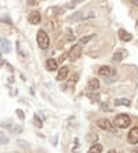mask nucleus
I'll return each instance as SVG.
<instances>
[{"label":"nucleus","mask_w":138,"mask_h":153,"mask_svg":"<svg viewBox=\"0 0 138 153\" xmlns=\"http://www.w3.org/2000/svg\"><path fill=\"white\" fill-rule=\"evenodd\" d=\"M65 59V55H62V57H60V59H58V62H62V61Z\"/></svg>","instance_id":"nucleus-35"},{"label":"nucleus","mask_w":138,"mask_h":153,"mask_svg":"<svg viewBox=\"0 0 138 153\" xmlns=\"http://www.w3.org/2000/svg\"><path fill=\"white\" fill-rule=\"evenodd\" d=\"M102 152V145L101 143H94L89 149V153H101Z\"/></svg>","instance_id":"nucleus-18"},{"label":"nucleus","mask_w":138,"mask_h":153,"mask_svg":"<svg viewBox=\"0 0 138 153\" xmlns=\"http://www.w3.org/2000/svg\"><path fill=\"white\" fill-rule=\"evenodd\" d=\"M128 142L131 145L138 143V127H134L130 130V132H128Z\"/></svg>","instance_id":"nucleus-6"},{"label":"nucleus","mask_w":138,"mask_h":153,"mask_svg":"<svg viewBox=\"0 0 138 153\" xmlns=\"http://www.w3.org/2000/svg\"><path fill=\"white\" fill-rule=\"evenodd\" d=\"M113 124L116 126V127H119V128H127L128 126L131 124V119H130L128 114L120 113V114H117L116 119L113 120Z\"/></svg>","instance_id":"nucleus-1"},{"label":"nucleus","mask_w":138,"mask_h":153,"mask_svg":"<svg viewBox=\"0 0 138 153\" xmlns=\"http://www.w3.org/2000/svg\"><path fill=\"white\" fill-rule=\"evenodd\" d=\"M94 39V35H90V36H84V37H81L80 39V46L81 44H86V43H89L90 40Z\"/></svg>","instance_id":"nucleus-20"},{"label":"nucleus","mask_w":138,"mask_h":153,"mask_svg":"<svg viewBox=\"0 0 138 153\" xmlns=\"http://www.w3.org/2000/svg\"><path fill=\"white\" fill-rule=\"evenodd\" d=\"M98 75H101L102 77H109L110 75H116L115 73V71L112 68H109V66H101V68L98 69Z\"/></svg>","instance_id":"nucleus-7"},{"label":"nucleus","mask_w":138,"mask_h":153,"mask_svg":"<svg viewBox=\"0 0 138 153\" xmlns=\"http://www.w3.org/2000/svg\"><path fill=\"white\" fill-rule=\"evenodd\" d=\"M131 153H138V149H134V150H131Z\"/></svg>","instance_id":"nucleus-36"},{"label":"nucleus","mask_w":138,"mask_h":153,"mask_svg":"<svg viewBox=\"0 0 138 153\" xmlns=\"http://www.w3.org/2000/svg\"><path fill=\"white\" fill-rule=\"evenodd\" d=\"M28 21L32 25H39L40 22H42V15H40L39 11H32L28 17Z\"/></svg>","instance_id":"nucleus-5"},{"label":"nucleus","mask_w":138,"mask_h":153,"mask_svg":"<svg viewBox=\"0 0 138 153\" xmlns=\"http://www.w3.org/2000/svg\"><path fill=\"white\" fill-rule=\"evenodd\" d=\"M33 119H35V123H36V126H37V127L39 128H42L43 127V121L40 120V117H39V114L36 113L35 116H33Z\"/></svg>","instance_id":"nucleus-22"},{"label":"nucleus","mask_w":138,"mask_h":153,"mask_svg":"<svg viewBox=\"0 0 138 153\" xmlns=\"http://www.w3.org/2000/svg\"><path fill=\"white\" fill-rule=\"evenodd\" d=\"M0 44H1V50H3V53H10L11 51V44H10L8 40L0 37Z\"/></svg>","instance_id":"nucleus-14"},{"label":"nucleus","mask_w":138,"mask_h":153,"mask_svg":"<svg viewBox=\"0 0 138 153\" xmlns=\"http://www.w3.org/2000/svg\"><path fill=\"white\" fill-rule=\"evenodd\" d=\"M81 53H83V50H81L80 44H75V46H72V48L69 50V53H68V58H69L71 62H75L76 59L80 58Z\"/></svg>","instance_id":"nucleus-3"},{"label":"nucleus","mask_w":138,"mask_h":153,"mask_svg":"<svg viewBox=\"0 0 138 153\" xmlns=\"http://www.w3.org/2000/svg\"><path fill=\"white\" fill-rule=\"evenodd\" d=\"M0 126L3 128H11V120L10 119H7V120H3L1 123H0Z\"/></svg>","instance_id":"nucleus-23"},{"label":"nucleus","mask_w":138,"mask_h":153,"mask_svg":"<svg viewBox=\"0 0 138 153\" xmlns=\"http://www.w3.org/2000/svg\"><path fill=\"white\" fill-rule=\"evenodd\" d=\"M39 1H28V6H37Z\"/></svg>","instance_id":"nucleus-32"},{"label":"nucleus","mask_w":138,"mask_h":153,"mask_svg":"<svg viewBox=\"0 0 138 153\" xmlns=\"http://www.w3.org/2000/svg\"><path fill=\"white\" fill-rule=\"evenodd\" d=\"M36 40H37V46L42 48V50H46L50 46V37L46 33V30H39L37 36H36Z\"/></svg>","instance_id":"nucleus-2"},{"label":"nucleus","mask_w":138,"mask_h":153,"mask_svg":"<svg viewBox=\"0 0 138 153\" xmlns=\"http://www.w3.org/2000/svg\"><path fill=\"white\" fill-rule=\"evenodd\" d=\"M66 40L68 42H73L75 40V35L72 33V29H66Z\"/></svg>","instance_id":"nucleus-21"},{"label":"nucleus","mask_w":138,"mask_h":153,"mask_svg":"<svg viewBox=\"0 0 138 153\" xmlns=\"http://www.w3.org/2000/svg\"><path fill=\"white\" fill-rule=\"evenodd\" d=\"M97 139H98V135H97L94 131H89L87 135H86V141L90 143H97Z\"/></svg>","instance_id":"nucleus-16"},{"label":"nucleus","mask_w":138,"mask_h":153,"mask_svg":"<svg viewBox=\"0 0 138 153\" xmlns=\"http://www.w3.org/2000/svg\"><path fill=\"white\" fill-rule=\"evenodd\" d=\"M131 4H133V6H137V7H138V1H137V0H133V1H131Z\"/></svg>","instance_id":"nucleus-34"},{"label":"nucleus","mask_w":138,"mask_h":153,"mask_svg":"<svg viewBox=\"0 0 138 153\" xmlns=\"http://www.w3.org/2000/svg\"><path fill=\"white\" fill-rule=\"evenodd\" d=\"M1 22H7V24H11V19L8 17H1V19H0Z\"/></svg>","instance_id":"nucleus-31"},{"label":"nucleus","mask_w":138,"mask_h":153,"mask_svg":"<svg viewBox=\"0 0 138 153\" xmlns=\"http://www.w3.org/2000/svg\"><path fill=\"white\" fill-rule=\"evenodd\" d=\"M78 3H79V1H68V3L65 4V7H66V8H73Z\"/></svg>","instance_id":"nucleus-28"},{"label":"nucleus","mask_w":138,"mask_h":153,"mask_svg":"<svg viewBox=\"0 0 138 153\" xmlns=\"http://www.w3.org/2000/svg\"><path fill=\"white\" fill-rule=\"evenodd\" d=\"M47 25L51 26V30H57V28H58V24L57 22H54V19H50Z\"/></svg>","instance_id":"nucleus-24"},{"label":"nucleus","mask_w":138,"mask_h":153,"mask_svg":"<svg viewBox=\"0 0 138 153\" xmlns=\"http://www.w3.org/2000/svg\"><path fill=\"white\" fill-rule=\"evenodd\" d=\"M90 100L98 102V101H99V95H98V94H91V95H90Z\"/></svg>","instance_id":"nucleus-29"},{"label":"nucleus","mask_w":138,"mask_h":153,"mask_svg":"<svg viewBox=\"0 0 138 153\" xmlns=\"http://www.w3.org/2000/svg\"><path fill=\"white\" fill-rule=\"evenodd\" d=\"M131 101L127 100V98H119V100H115V105L116 106H120V105H124V106H130Z\"/></svg>","instance_id":"nucleus-17"},{"label":"nucleus","mask_w":138,"mask_h":153,"mask_svg":"<svg viewBox=\"0 0 138 153\" xmlns=\"http://www.w3.org/2000/svg\"><path fill=\"white\" fill-rule=\"evenodd\" d=\"M68 75H69V68H68V66H62V68H61V71L58 72V75H57V80H58V82L65 80V79L68 77Z\"/></svg>","instance_id":"nucleus-10"},{"label":"nucleus","mask_w":138,"mask_h":153,"mask_svg":"<svg viewBox=\"0 0 138 153\" xmlns=\"http://www.w3.org/2000/svg\"><path fill=\"white\" fill-rule=\"evenodd\" d=\"M117 35H119V39H120L122 42H130V40H133V35L128 33L127 30H124V29H120V30L117 32Z\"/></svg>","instance_id":"nucleus-9"},{"label":"nucleus","mask_w":138,"mask_h":153,"mask_svg":"<svg viewBox=\"0 0 138 153\" xmlns=\"http://www.w3.org/2000/svg\"><path fill=\"white\" fill-rule=\"evenodd\" d=\"M127 55V51L123 50V48H120V50H117L116 53L113 54V57H112V59L115 61V62H122V61L124 59V57Z\"/></svg>","instance_id":"nucleus-8"},{"label":"nucleus","mask_w":138,"mask_h":153,"mask_svg":"<svg viewBox=\"0 0 138 153\" xmlns=\"http://www.w3.org/2000/svg\"><path fill=\"white\" fill-rule=\"evenodd\" d=\"M46 68H47V71H50V72L57 71L58 69V62L55 59H48L46 62Z\"/></svg>","instance_id":"nucleus-13"},{"label":"nucleus","mask_w":138,"mask_h":153,"mask_svg":"<svg viewBox=\"0 0 138 153\" xmlns=\"http://www.w3.org/2000/svg\"><path fill=\"white\" fill-rule=\"evenodd\" d=\"M97 124H98V127L101 128V130H105V131H115L113 126H112V123H110L108 119H99V120L97 121Z\"/></svg>","instance_id":"nucleus-4"},{"label":"nucleus","mask_w":138,"mask_h":153,"mask_svg":"<svg viewBox=\"0 0 138 153\" xmlns=\"http://www.w3.org/2000/svg\"><path fill=\"white\" fill-rule=\"evenodd\" d=\"M87 85H89V88L91 90V91H95V90L99 88V80L95 77H91L89 80V83H87Z\"/></svg>","instance_id":"nucleus-12"},{"label":"nucleus","mask_w":138,"mask_h":153,"mask_svg":"<svg viewBox=\"0 0 138 153\" xmlns=\"http://www.w3.org/2000/svg\"><path fill=\"white\" fill-rule=\"evenodd\" d=\"M11 131L14 132V134H21V132L24 131V127H22V126H15L14 130H11Z\"/></svg>","instance_id":"nucleus-25"},{"label":"nucleus","mask_w":138,"mask_h":153,"mask_svg":"<svg viewBox=\"0 0 138 153\" xmlns=\"http://www.w3.org/2000/svg\"><path fill=\"white\" fill-rule=\"evenodd\" d=\"M17 50H18V53H19L21 57H28L29 55L28 50H24V48H22V43L21 42H17Z\"/></svg>","instance_id":"nucleus-19"},{"label":"nucleus","mask_w":138,"mask_h":153,"mask_svg":"<svg viewBox=\"0 0 138 153\" xmlns=\"http://www.w3.org/2000/svg\"><path fill=\"white\" fill-rule=\"evenodd\" d=\"M64 13V8H60V7H51L47 10V15L48 17H54V15H60Z\"/></svg>","instance_id":"nucleus-15"},{"label":"nucleus","mask_w":138,"mask_h":153,"mask_svg":"<svg viewBox=\"0 0 138 153\" xmlns=\"http://www.w3.org/2000/svg\"><path fill=\"white\" fill-rule=\"evenodd\" d=\"M15 113H17V116L19 117V120H25V113L21 111V109H17V111H15Z\"/></svg>","instance_id":"nucleus-27"},{"label":"nucleus","mask_w":138,"mask_h":153,"mask_svg":"<svg viewBox=\"0 0 138 153\" xmlns=\"http://www.w3.org/2000/svg\"><path fill=\"white\" fill-rule=\"evenodd\" d=\"M83 17H84V13H81V11H76V13H73L71 17L68 18V21L69 22H78V21H81Z\"/></svg>","instance_id":"nucleus-11"},{"label":"nucleus","mask_w":138,"mask_h":153,"mask_svg":"<svg viewBox=\"0 0 138 153\" xmlns=\"http://www.w3.org/2000/svg\"><path fill=\"white\" fill-rule=\"evenodd\" d=\"M108 153H123V152H120V150H115V149H112V150H109Z\"/></svg>","instance_id":"nucleus-33"},{"label":"nucleus","mask_w":138,"mask_h":153,"mask_svg":"<svg viewBox=\"0 0 138 153\" xmlns=\"http://www.w3.org/2000/svg\"><path fill=\"white\" fill-rule=\"evenodd\" d=\"M101 109H102V111H108V112H112V109H110L109 106H108V105H106V103H101Z\"/></svg>","instance_id":"nucleus-30"},{"label":"nucleus","mask_w":138,"mask_h":153,"mask_svg":"<svg viewBox=\"0 0 138 153\" xmlns=\"http://www.w3.org/2000/svg\"><path fill=\"white\" fill-rule=\"evenodd\" d=\"M7 143H8V138L1 134V135H0V145H7Z\"/></svg>","instance_id":"nucleus-26"}]
</instances>
